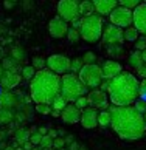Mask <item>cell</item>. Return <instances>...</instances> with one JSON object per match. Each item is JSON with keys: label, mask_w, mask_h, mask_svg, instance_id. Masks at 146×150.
<instances>
[{"label": "cell", "mask_w": 146, "mask_h": 150, "mask_svg": "<svg viewBox=\"0 0 146 150\" xmlns=\"http://www.w3.org/2000/svg\"><path fill=\"white\" fill-rule=\"evenodd\" d=\"M109 113L112 116V130L125 141L142 139L146 133V124L143 115L132 107H115L112 105Z\"/></svg>", "instance_id": "obj_1"}, {"label": "cell", "mask_w": 146, "mask_h": 150, "mask_svg": "<svg viewBox=\"0 0 146 150\" xmlns=\"http://www.w3.org/2000/svg\"><path fill=\"white\" fill-rule=\"evenodd\" d=\"M138 85L140 81L135 74L129 71L121 73L110 81L107 96L112 105L115 107H131L138 98Z\"/></svg>", "instance_id": "obj_2"}, {"label": "cell", "mask_w": 146, "mask_h": 150, "mask_svg": "<svg viewBox=\"0 0 146 150\" xmlns=\"http://www.w3.org/2000/svg\"><path fill=\"white\" fill-rule=\"evenodd\" d=\"M59 87L61 76L44 68L41 71H36L34 77L30 81V98L36 104L52 105L54 98L59 94Z\"/></svg>", "instance_id": "obj_3"}, {"label": "cell", "mask_w": 146, "mask_h": 150, "mask_svg": "<svg viewBox=\"0 0 146 150\" xmlns=\"http://www.w3.org/2000/svg\"><path fill=\"white\" fill-rule=\"evenodd\" d=\"M87 88L82 85L78 74L67 73L61 77V87H59V94L62 96L67 102H75L76 99L86 96Z\"/></svg>", "instance_id": "obj_4"}, {"label": "cell", "mask_w": 146, "mask_h": 150, "mask_svg": "<svg viewBox=\"0 0 146 150\" xmlns=\"http://www.w3.org/2000/svg\"><path fill=\"white\" fill-rule=\"evenodd\" d=\"M104 30V19L98 14L89 16V17H81V28H79V36L82 40L89 43H95L101 40Z\"/></svg>", "instance_id": "obj_5"}, {"label": "cell", "mask_w": 146, "mask_h": 150, "mask_svg": "<svg viewBox=\"0 0 146 150\" xmlns=\"http://www.w3.org/2000/svg\"><path fill=\"white\" fill-rule=\"evenodd\" d=\"M78 77L82 82V85L90 90H97L99 88L101 82H103V73H101V67L97 64L92 65H84L82 70L78 73Z\"/></svg>", "instance_id": "obj_6"}, {"label": "cell", "mask_w": 146, "mask_h": 150, "mask_svg": "<svg viewBox=\"0 0 146 150\" xmlns=\"http://www.w3.org/2000/svg\"><path fill=\"white\" fill-rule=\"evenodd\" d=\"M79 0H59L58 2V16L67 23H72L78 19L79 16Z\"/></svg>", "instance_id": "obj_7"}, {"label": "cell", "mask_w": 146, "mask_h": 150, "mask_svg": "<svg viewBox=\"0 0 146 150\" xmlns=\"http://www.w3.org/2000/svg\"><path fill=\"white\" fill-rule=\"evenodd\" d=\"M70 64L72 60L65 56V54H52L47 59V70L53 71L54 74H67L70 71Z\"/></svg>", "instance_id": "obj_8"}, {"label": "cell", "mask_w": 146, "mask_h": 150, "mask_svg": "<svg viewBox=\"0 0 146 150\" xmlns=\"http://www.w3.org/2000/svg\"><path fill=\"white\" fill-rule=\"evenodd\" d=\"M109 23L125 30L129 28V26H132V11L123 6H117L109 14Z\"/></svg>", "instance_id": "obj_9"}, {"label": "cell", "mask_w": 146, "mask_h": 150, "mask_svg": "<svg viewBox=\"0 0 146 150\" xmlns=\"http://www.w3.org/2000/svg\"><path fill=\"white\" fill-rule=\"evenodd\" d=\"M123 40H125V37H123V30L121 28H118V26H115V25H110V23L107 26H104L103 36H101V42H103L106 47L121 45Z\"/></svg>", "instance_id": "obj_10"}, {"label": "cell", "mask_w": 146, "mask_h": 150, "mask_svg": "<svg viewBox=\"0 0 146 150\" xmlns=\"http://www.w3.org/2000/svg\"><path fill=\"white\" fill-rule=\"evenodd\" d=\"M87 101H89V107H93V108L99 110V112H103V110H107L109 105H110V101H109L107 93L103 91V90H99V88L89 91V94H87Z\"/></svg>", "instance_id": "obj_11"}, {"label": "cell", "mask_w": 146, "mask_h": 150, "mask_svg": "<svg viewBox=\"0 0 146 150\" xmlns=\"http://www.w3.org/2000/svg\"><path fill=\"white\" fill-rule=\"evenodd\" d=\"M132 26L138 31V34L146 37V3H140L132 11Z\"/></svg>", "instance_id": "obj_12"}, {"label": "cell", "mask_w": 146, "mask_h": 150, "mask_svg": "<svg viewBox=\"0 0 146 150\" xmlns=\"http://www.w3.org/2000/svg\"><path fill=\"white\" fill-rule=\"evenodd\" d=\"M48 33H50V36L54 37V39H62L64 36H67V33H69V23L61 19L59 16H54V17L48 22Z\"/></svg>", "instance_id": "obj_13"}, {"label": "cell", "mask_w": 146, "mask_h": 150, "mask_svg": "<svg viewBox=\"0 0 146 150\" xmlns=\"http://www.w3.org/2000/svg\"><path fill=\"white\" fill-rule=\"evenodd\" d=\"M121 71H123L121 64H120V62H117V60H112V59L104 60L103 65H101V73H103V79H106V81H112L114 77L118 76Z\"/></svg>", "instance_id": "obj_14"}, {"label": "cell", "mask_w": 146, "mask_h": 150, "mask_svg": "<svg viewBox=\"0 0 146 150\" xmlns=\"http://www.w3.org/2000/svg\"><path fill=\"white\" fill-rule=\"evenodd\" d=\"M98 110L93 107H87L81 112V125L87 130H92L98 125Z\"/></svg>", "instance_id": "obj_15"}, {"label": "cell", "mask_w": 146, "mask_h": 150, "mask_svg": "<svg viewBox=\"0 0 146 150\" xmlns=\"http://www.w3.org/2000/svg\"><path fill=\"white\" fill-rule=\"evenodd\" d=\"M95 6V14L98 16H109L112 11L118 6V0H92Z\"/></svg>", "instance_id": "obj_16"}, {"label": "cell", "mask_w": 146, "mask_h": 150, "mask_svg": "<svg viewBox=\"0 0 146 150\" xmlns=\"http://www.w3.org/2000/svg\"><path fill=\"white\" fill-rule=\"evenodd\" d=\"M61 119L65 124H76L81 121V110L75 107V104H69L67 107L61 112Z\"/></svg>", "instance_id": "obj_17"}, {"label": "cell", "mask_w": 146, "mask_h": 150, "mask_svg": "<svg viewBox=\"0 0 146 150\" xmlns=\"http://www.w3.org/2000/svg\"><path fill=\"white\" fill-rule=\"evenodd\" d=\"M22 81V76L19 73H11V71H5L3 77L0 79V85H2L6 91L13 90V88H16Z\"/></svg>", "instance_id": "obj_18"}, {"label": "cell", "mask_w": 146, "mask_h": 150, "mask_svg": "<svg viewBox=\"0 0 146 150\" xmlns=\"http://www.w3.org/2000/svg\"><path fill=\"white\" fill-rule=\"evenodd\" d=\"M17 105V99L11 91H3L0 94V107L3 108H13Z\"/></svg>", "instance_id": "obj_19"}, {"label": "cell", "mask_w": 146, "mask_h": 150, "mask_svg": "<svg viewBox=\"0 0 146 150\" xmlns=\"http://www.w3.org/2000/svg\"><path fill=\"white\" fill-rule=\"evenodd\" d=\"M30 136H31L30 130L25 129V127H20V129H17V130H16V133H14L16 144H19V146H24L25 142L30 141Z\"/></svg>", "instance_id": "obj_20"}, {"label": "cell", "mask_w": 146, "mask_h": 150, "mask_svg": "<svg viewBox=\"0 0 146 150\" xmlns=\"http://www.w3.org/2000/svg\"><path fill=\"white\" fill-rule=\"evenodd\" d=\"M127 64L134 67V68H138V67L143 65V59H142V51H137V50H134V51L129 53L127 56Z\"/></svg>", "instance_id": "obj_21"}, {"label": "cell", "mask_w": 146, "mask_h": 150, "mask_svg": "<svg viewBox=\"0 0 146 150\" xmlns=\"http://www.w3.org/2000/svg\"><path fill=\"white\" fill-rule=\"evenodd\" d=\"M95 14V6L92 3V0H86V2L79 3V16L81 17H89V16Z\"/></svg>", "instance_id": "obj_22"}, {"label": "cell", "mask_w": 146, "mask_h": 150, "mask_svg": "<svg viewBox=\"0 0 146 150\" xmlns=\"http://www.w3.org/2000/svg\"><path fill=\"white\" fill-rule=\"evenodd\" d=\"M112 124V116L109 113V110H103V112L98 113V125L101 129H107Z\"/></svg>", "instance_id": "obj_23"}, {"label": "cell", "mask_w": 146, "mask_h": 150, "mask_svg": "<svg viewBox=\"0 0 146 150\" xmlns=\"http://www.w3.org/2000/svg\"><path fill=\"white\" fill-rule=\"evenodd\" d=\"M123 45H109V47H106V54L114 60V59H118L123 56Z\"/></svg>", "instance_id": "obj_24"}, {"label": "cell", "mask_w": 146, "mask_h": 150, "mask_svg": "<svg viewBox=\"0 0 146 150\" xmlns=\"http://www.w3.org/2000/svg\"><path fill=\"white\" fill-rule=\"evenodd\" d=\"M123 37H125V40H127V42H134V43H135L138 40L140 34H138V31L134 28V26H129V28H126L125 31H123Z\"/></svg>", "instance_id": "obj_25"}, {"label": "cell", "mask_w": 146, "mask_h": 150, "mask_svg": "<svg viewBox=\"0 0 146 150\" xmlns=\"http://www.w3.org/2000/svg\"><path fill=\"white\" fill-rule=\"evenodd\" d=\"M34 74H36V70H34V67H33V65H22V70H20L22 79L31 81L33 77H34Z\"/></svg>", "instance_id": "obj_26"}, {"label": "cell", "mask_w": 146, "mask_h": 150, "mask_svg": "<svg viewBox=\"0 0 146 150\" xmlns=\"http://www.w3.org/2000/svg\"><path fill=\"white\" fill-rule=\"evenodd\" d=\"M67 105H69V102H67L65 99L61 96V94H58V96L54 98V101L52 102V110H56V112H62Z\"/></svg>", "instance_id": "obj_27"}, {"label": "cell", "mask_w": 146, "mask_h": 150, "mask_svg": "<svg viewBox=\"0 0 146 150\" xmlns=\"http://www.w3.org/2000/svg\"><path fill=\"white\" fill-rule=\"evenodd\" d=\"M11 57H13L14 60H17V62L20 64L22 60H25L26 53H25V50L22 48V47H14V48H11Z\"/></svg>", "instance_id": "obj_28"}, {"label": "cell", "mask_w": 146, "mask_h": 150, "mask_svg": "<svg viewBox=\"0 0 146 150\" xmlns=\"http://www.w3.org/2000/svg\"><path fill=\"white\" fill-rule=\"evenodd\" d=\"M14 118V113L11 108H3L0 107V124H6L11 119Z\"/></svg>", "instance_id": "obj_29"}, {"label": "cell", "mask_w": 146, "mask_h": 150, "mask_svg": "<svg viewBox=\"0 0 146 150\" xmlns=\"http://www.w3.org/2000/svg\"><path fill=\"white\" fill-rule=\"evenodd\" d=\"M31 65L34 67V70L36 71H41L44 68H47V59H44L41 56H34L31 60Z\"/></svg>", "instance_id": "obj_30"}, {"label": "cell", "mask_w": 146, "mask_h": 150, "mask_svg": "<svg viewBox=\"0 0 146 150\" xmlns=\"http://www.w3.org/2000/svg\"><path fill=\"white\" fill-rule=\"evenodd\" d=\"M142 3V0H118V6H123V8H127L134 11L138 5Z\"/></svg>", "instance_id": "obj_31"}, {"label": "cell", "mask_w": 146, "mask_h": 150, "mask_svg": "<svg viewBox=\"0 0 146 150\" xmlns=\"http://www.w3.org/2000/svg\"><path fill=\"white\" fill-rule=\"evenodd\" d=\"M82 67H84L82 59L81 57H75V59L72 60V64H70V71H72L73 74H78L82 70Z\"/></svg>", "instance_id": "obj_32"}, {"label": "cell", "mask_w": 146, "mask_h": 150, "mask_svg": "<svg viewBox=\"0 0 146 150\" xmlns=\"http://www.w3.org/2000/svg\"><path fill=\"white\" fill-rule=\"evenodd\" d=\"M84 65H92V64H97V54L93 51H86L84 53V56L81 57Z\"/></svg>", "instance_id": "obj_33"}, {"label": "cell", "mask_w": 146, "mask_h": 150, "mask_svg": "<svg viewBox=\"0 0 146 150\" xmlns=\"http://www.w3.org/2000/svg\"><path fill=\"white\" fill-rule=\"evenodd\" d=\"M67 39H69V42H72V43H76V42L81 39V36H79V30L69 28V33H67Z\"/></svg>", "instance_id": "obj_34"}, {"label": "cell", "mask_w": 146, "mask_h": 150, "mask_svg": "<svg viewBox=\"0 0 146 150\" xmlns=\"http://www.w3.org/2000/svg\"><path fill=\"white\" fill-rule=\"evenodd\" d=\"M36 112L39 115H52V105H48V104H36Z\"/></svg>", "instance_id": "obj_35"}, {"label": "cell", "mask_w": 146, "mask_h": 150, "mask_svg": "<svg viewBox=\"0 0 146 150\" xmlns=\"http://www.w3.org/2000/svg\"><path fill=\"white\" fill-rule=\"evenodd\" d=\"M132 107L135 108L140 115H145L146 113V101H143V99H137V101L134 102Z\"/></svg>", "instance_id": "obj_36"}, {"label": "cell", "mask_w": 146, "mask_h": 150, "mask_svg": "<svg viewBox=\"0 0 146 150\" xmlns=\"http://www.w3.org/2000/svg\"><path fill=\"white\" fill-rule=\"evenodd\" d=\"M39 149H53V139L50 138L48 135H45V136H42V141H41V144H39Z\"/></svg>", "instance_id": "obj_37"}, {"label": "cell", "mask_w": 146, "mask_h": 150, "mask_svg": "<svg viewBox=\"0 0 146 150\" xmlns=\"http://www.w3.org/2000/svg\"><path fill=\"white\" fill-rule=\"evenodd\" d=\"M73 104H75V107H76V108H79L81 112H82L84 108H87V107H89V101H87V96H82V98H79V99H76V101L73 102Z\"/></svg>", "instance_id": "obj_38"}, {"label": "cell", "mask_w": 146, "mask_h": 150, "mask_svg": "<svg viewBox=\"0 0 146 150\" xmlns=\"http://www.w3.org/2000/svg\"><path fill=\"white\" fill-rule=\"evenodd\" d=\"M138 98L146 101V79L140 81V85H138Z\"/></svg>", "instance_id": "obj_39"}, {"label": "cell", "mask_w": 146, "mask_h": 150, "mask_svg": "<svg viewBox=\"0 0 146 150\" xmlns=\"http://www.w3.org/2000/svg\"><path fill=\"white\" fill-rule=\"evenodd\" d=\"M53 149H54V150H61V149H65V141H64V138L58 136V138H56V139H53Z\"/></svg>", "instance_id": "obj_40"}, {"label": "cell", "mask_w": 146, "mask_h": 150, "mask_svg": "<svg viewBox=\"0 0 146 150\" xmlns=\"http://www.w3.org/2000/svg\"><path fill=\"white\" fill-rule=\"evenodd\" d=\"M41 141H42V135L41 133H31V136H30V142L33 144V146H39V144H41Z\"/></svg>", "instance_id": "obj_41"}, {"label": "cell", "mask_w": 146, "mask_h": 150, "mask_svg": "<svg viewBox=\"0 0 146 150\" xmlns=\"http://www.w3.org/2000/svg\"><path fill=\"white\" fill-rule=\"evenodd\" d=\"M135 50L137 51H145L146 50V37H138V40L135 42Z\"/></svg>", "instance_id": "obj_42"}, {"label": "cell", "mask_w": 146, "mask_h": 150, "mask_svg": "<svg viewBox=\"0 0 146 150\" xmlns=\"http://www.w3.org/2000/svg\"><path fill=\"white\" fill-rule=\"evenodd\" d=\"M137 73V77H142V79H146V64H143L142 67H138L135 70Z\"/></svg>", "instance_id": "obj_43"}, {"label": "cell", "mask_w": 146, "mask_h": 150, "mask_svg": "<svg viewBox=\"0 0 146 150\" xmlns=\"http://www.w3.org/2000/svg\"><path fill=\"white\" fill-rule=\"evenodd\" d=\"M109 85H110V81H106V79H103V82H101V85H99V90H103V91L107 93V90H109Z\"/></svg>", "instance_id": "obj_44"}, {"label": "cell", "mask_w": 146, "mask_h": 150, "mask_svg": "<svg viewBox=\"0 0 146 150\" xmlns=\"http://www.w3.org/2000/svg\"><path fill=\"white\" fill-rule=\"evenodd\" d=\"M16 3H17V0H5V8L9 9V8H13Z\"/></svg>", "instance_id": "obj_45"}, {"label": "cell", "mask_w": 146, "mask_h": 150, "mask_svg": "<svg viewBox=\"0 0 146 150\" xmlns=\"http://www.w3.org/2000/svg\"><path fill=\"white\" fill-rule=\"evenodd\" d=\"M37 133H41L42 136L48 135V127H37Z\"/></svg>", "instance_id": "obj_46"}, {"label": "cell", "mask_w": 146, "mask_h": 150, "mask_svg": "<svg viewBox=\"0 0 146 150\" xmlns=\"http://www.w3.org/2000/svg\"><path fill=\"white\" fill-rule=\"evenodd\" d=\"M72 28H73V30H79V28H81V19L72 22Z\"/></svg>", "instance_id": "obj_47"}, {"label": "cell", "mask_w": 146, "mask_h": 150, "mask_svg": "<svg viewBox=\"0 0 146 150\" xmlns=\"http://www.w3.org/2000/svg\"><path fill=\"white\" fill-rule=\"evenodd\" d=\"M64 141H65V144H69V146H70L72 142H75V138H73L72 135H65L64 136Z\"/></svg>", "instance_id": "obj_48"}, {"label": "cell", "mask_w": 146, "mask_h": 150, "mask_svg": "<svg viewBox=\"0 0 146 150\" xmlns=\"http://www.w3.org/2000/svg\"><path fill=\"white\" fill-rule=\"evenodd\" d=\"M22 149H24V150H33V149H34V146H33L30 141H28V142H25L24 146H22Z\"/></svg>", "instance_id": "obj_49"}, {"label": "cell", "mask_w": 146, "mask_h": 150, "mask_svg": "<svg viewBox=\"0 0 146 150\" xmlns=\"http://www.w3.org/2000/svg\"><path fill=\"white\" fill-rule=\"evenodd\" d=\"M48 136L52 138V139H56V138H58V132H56V130H50V129H48Z\"/></svg>", "instance_id": "obj_50"}, {"label": "cell", "mask_w": 146, "mask_h": 150, "mask_svg": "<svg viewBox=\"0 0 146 150\" xmlns=\"http://www.w3.org/2000/svg\"><path fill=\"white\" fill-rule=\"evenodd\" d=\"M52 116H53V118H59V116H61V112H56V110H52Z\"/></svg>", "instance_id": "obj_51"}, {"label": "cell", "mask_w": 146, "mask_h": 150, "mask_svg": "<svg viewBox=\"0 0 146 150\" xmlns=\"http://www.w3.org/2000/svg\"><path fill=\"white\" fill-rule=\"evenodd\" d=\"M3 74H5V70H3L2 64H0V79H2V77H3Z\"/></svg>", "instance_id": "obj_52"}, {"label": "cell", "mask_w": 146, "mask_h": 150, "mask_svg": "<svg viewBox=\"0 0 146 150\" xmlns=\"http://www.w3.org/2000/svg\"><path fill=\"white\" fill-rule=\"evenodd\" d=\"M142 59H143V64H146V50L142 51Z\"/></svg>", "instance_id": "obj_53"}, {"label": "cell", "mask_w": 146, "mask_h": 150, "mask_svg": "<svg viewBox=\"0 0 146 150\" xmlns=\"http://www.w3.org/2000/svg\"><path fill=\"white\" fill-rule=\"evenodd\" d=\"M143 118H145V124H146V113L143 115Z\"/></svg>", "instance_id": "obj_54"}, {"label": "cell", "mask_w": 146, "mask_h": 150, "mask_svg": "<svg viewBox=\"0 0 146 150\" xmlns=\"http://www.w3.org/2000/svg\"><path fill=\"white\" fill-rule=\"evenodd\" d=\"M33 150H42V149H39V147H34V149H33Z\"/></svg>", "instance_id": "obj_55"}, {"label": "cell", "mask_w": 146, "mask_h": 150, "mask_svg": "<svg viewBox=\"0 0 146 150\" xmlns=\"http://www.w3.org/2000/svg\"><path fill=\"white\" fill-rule=\"evenodd\" d=\"M14 150H24V149H22V147H17V149H14Z\"/></svg>", "instance_id": "obj_56"}, {"label": "cell", "mask_w": 146, "mask_h": 150, "mask_svg": "<svg viewBox=\"0 0 146 150\" xmlns=\"http://www.w3.org/2000/svg\"><path fill=\"white\" fill-rule=\"evenodd\" d=\"M44 150H54V149H44Z\"/></svg>", "instance_id": "obj_57"}, {"label": "cell", "mask_w": 146, "mask_h": 150, "mask_svg": "<svg viewBox=\"0 0 146 150\" xmlns=\"http://www.w3.org/2000/svg\"><path fill=\"white\" fill-rule=\"evenodd\" d=\"M79 2H86V0H79Z\"/></svg>", "instance_id": "obj_58"}, {"label": "cell", "mask_w": 146, "mask_h": 150, "mask_svg": "<svg viewBox=\"0 0 146 150\" xmlns=\"http://www.w3.org/2000/svg\"><path fill=\"white\" fill-rule=\"evenodd\" d=\"M61 150H67V149H61Z\"/></svg>", "instance_id": "obj_59"}]
</instances>
